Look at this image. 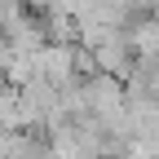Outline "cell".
I'll use <instances>...</instances> for the list:
<instances>
[{
    "label": "cell",
    "mask_w": 159,
    "mask_h": 159,
    "mask_svg": "<svg viewBox=\"0 0 159 159\" xmlns=\"http://www.w3.org/2000/svg\"><path fill=\"white\" fill-rule=\"evenodd\" d=\"M0 133H22V97L9 84H0Z\"/></svg>",
    "instance_id": "cell-3"
},
{
    "label": "cell",
    "mask_w": 159,
    "mask_h": 159,
    "mask_svg": "<svg viewBox=\"0 0 159 159\" xmlns=\"http://www.w3.org/2000/svg\"><path fill=\"white\" fill-rule=\"evenodd\" d=\"M35 75L49 80L53 89H66L75 84V44H44V53L35 57Z\"/></svg>",
    "instance_id": "cell-1"
},
{
    "label": "cell",
    "mask_w": 159,
    "mask_h": 159,
    "mask_svg": "<svg viewBox=\"0 0 159 159\" xmlns=\"http://www.w3.org/2000/svg\"><path fill=\"white\" fill-rule=\"evenodd\" d=\"M128 49H133V57L137 62H146V66H155L159 62V18H133V27H128Z\"/></svg>",
    "instance_id": "cell-2"
}]
</instances>
